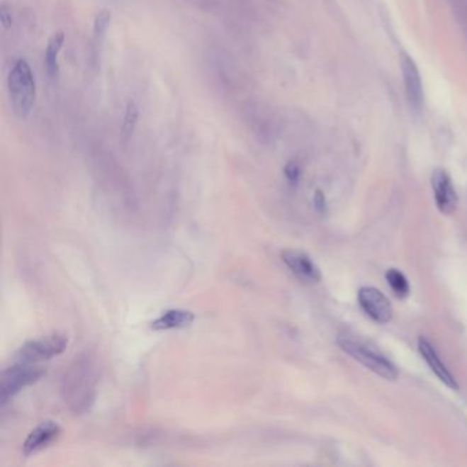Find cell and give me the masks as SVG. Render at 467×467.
Listing matches in <instances>:
<instances>
[{
  "label": "cell",
  "instance_id": "cell-1",
  "mask_svg": "<svg viewBox=\"0 0 467 467\" xmlns=\"http://www.w3.org/2000/svg\"><path fill=\"white\" fill-rule=\"evenodd\" d=\"M98 381L95 358L88 352L76 356L64 371L61 386L62 399L73 414H85L94 406Z\"/></svg>",
  "mask_w": 467,
  "mask_h": 467
},
{
  "label": "cell",
  "instance_id": "cell-2",
  "mask_svg": "<svg viewBox=\"0 0 467 467\" xmlns=\"http://www.w3.org/2000/svg\"><path fill=\"white\" fill-rule=\"evenodd\" d=\"M337 344L347 352L349 356H352L355 361L365 366L366 368L371 370L373 373L378 374L380 377L386 380H396L399 373L396 366L393 365L386 355L377 349L376 347L366 343L359 339H351L342 336L337 339Z\"/></svg>",
  "mask_w": 467,
  "mask_h": 467
},
{
  "label": "cell",
  "instance_id": "cell-3",
  "mask_svg": "<svg viewBox=\"0 0 467 467\" xmlns=\"http://www.w3.org/2000/svg\"><path fill=\"white\" fill-rule=\"evenodd\" d=\"M9 94L14 113L20 118H26L36 99L35 77L28 62L20 60L14 64L9 76Z\"/></svg>",
  "mask_w": 467,
  "mask_h": 467
},
{
  "label": "cell",
  "instance_id": "cell-4",
  "mask_svg": "<svg viewBox=\"0 0 467 467\" xmlns=\"http://www.w3.org/2000/svg\"><path fill=\"white\" fill-rule=\"evenodd\" d=\"M45 376V370L29 362H21L3 370L0 376V402L6 405L26 386H33Z\"/></svg>",
  "mask_w": 467,
  "mask_h": 467
},
{
  "label": "cell",
  "instance_id": "cell-5",
  "mask_svg": "<svg viewBox=\"0 0 467 467\" xmlns=\"http://www.w3.org/2000/svg\"><path fill=\"white\" fill-rule=\"evenodd\" d=\"M67 344H69L67 336L61 333L43 336L40 339L30 340L21 347L18 358L21 362H29V364L47 361L57 355H61L62 352L66 351Z\"/></svg>",
  "mask_w": 467,
  "mask_h": 467
},
{
  "label": "cell",
  "instance_id": "cell-6",
  "mask_svg": "<svg viewBox=\"0 0 467 467\" xmlns=\"http://www.w3.org/2000/svg\"><path fill=\"white\" fill-rule=\"evenodd\" d=\"M359 305L376 322L386 324L393 315V308L386 295L373 286H364L358 292Z\"/></svg>",
  "mask_w": 467,
  "mask_h": 467
},
{
  "label": "cell",
  "instance_id": "cell-7",
  "mask_svg": "<svg viewBox=\"0 0 467 467\" xmlns=\"http://www.w3.org/2000/svg\"><path fill=\"white\" fill-rule=\"evenodd\" d=\"M283 262H284L288 269L302 281L315 284L320 283L322 276L318 269V266L314 264V261L299 249H285L281 254Z\"/></svg>",
  "mask_w": 467,
  "mask_h": 467
},
{
  "label": "cell",
  "instance_id": "cell-8",
  "mask_svg": "<svg viewBox=\"0 0 467 467\" xmlns=\"http://www.w3.org/2000/svg\"><path fill=\"white\" fill-rule=\"evenodd\" d=\"M432 188H433V195H434L437 208L446 215L452 214L458 204V195H456V191L452 185L447 171H444L441 169H437L433 171Z\"/></svg>",
  "mask_w": 467,
  "mask_h": 467
},
{
  "label": "cell",
  "instance_id": "cell-9",
  "mask_svg": "<svg viewBox=\"0 0 467 467\" xmlns=\"http://www.w3.org/2000/svg\"><path fill=\"white\" fill-rule=\"evenodd\" d=\"M61 427L54 421H44L39 427H35L26 437L22 452L25 456L35 455L41 449L52 444L61 434Z\"/></svg>",
  "mask_w": 467,
  "mask_h": 467
},
{
  "label": "cell",
  "instance_id": "cell-10",
  "mask_svg": "<svg viewBox=\"0 0 467 467\" xmlns=\"http://www.w3.org/2000/svg\"><path fill=\"white\" fill-rule=\"evenodd\" d=\"M402 74L406 88L407 101L415 110H420L424 104V86L420 70L408 55L402 57Z\"/></svg>",
  "mask_w": 467,
  "mask_h": 467
},
{
  "label": "cell",
  "instance_id": "cell-11",
  "mask_svg": "<svg viewBox=\"0 0 467 467\" xmlns=\"http://www.w3.org/2000/svg\"><path fill=\"white\" fill-rule=\"evenodd\" d=\"M418 349H420V354L421 356L424 358V361L427 362V366L430 367V370L437 376V378L446 384L448 388L451 389H458V383L456 380L454 378V376L451 374V371L448 370L447 366L444 365L436 351V348L432 346L430 342H427V339L421 337L418 340Z\"/></svg>",
  "mask_w": 467,
  "mask_h": 467
},
{
  "label": "cell",
  "instance_id": "cell-12",
  "mask_svg": "<svg viewBox=\"0 0 467 467\" xmlns=\"http://www.w3.org/2000/svg\"><path fill=\"white\" fill-rule=\"evenodd\" d=\"M195 321V314L188 310L174 308L163 313L159 318H157L151 327L154 330H171V329H183L192 325Z\"/></svg>",
  "mask_w": 467,
  "mask_h": 467
},
{
  "label": "cell",
  "instance_id": "cell-13",
  "mask_svg": "<svg viewBox=\"0 0 467 467\" xmlns=\"http://www.w3.org/2000/svg\"><path fill=\"white\" fill-rule=\"evenodd\" d=\"M64 43V33L63 32H58L55 35H52V38L48 41L47 44V50H45V64H47V70L50 77H57L58 76V70H60V64H58V55L61 52L62 47Z\"/></svg>",
  "mask_w": 467,
  "mask_h": 467
},
{
  "label": "cell",
  "instance_id": "cell-14",
  "mask_svg": "<svg viewBox=\"0 0 467 467\" xmlns=\"http://www.w3.org/2000/svg\"><path fill=\"white\" fill-rule=\"evenodd\" d=\"M386 283L390 286L392 292L395 293L396 298L405 299L410 293V284L407 281L406 276L396 270V269H389L386 274Z\"/></svg>",
  "mask_w": 467,
  "mask_h": 467
},
{
  "label": "cell",
  "instance_id": "cell-15",
  "mask_svg": "<svg viewBox=\"0 0 467 467\" xmlns=\"http://www.w3.org/2000/svg\"><path fill=\"white\" fill-rule=\"evenodd\" d=\"M139 120V107L135 102L128 103L126 111H125V118H123V125H122V133L129 137L132 136L136 125Z\"/></svg>",
  "mask_w": 467,
  "mask_h": 467
},
{
  "label": "cell",
  "instance_id": "cell-16",
  "mask_svg": "<svg viewBox=\"0 0 467 467\" xmlns=\"http://www.w3.org/2000/svg\"><path fill=\"white\" fill-rule=\"evenodd\" d=\"M110 22H111V11L104 9L102 10L94 21V35L96 39H103L110 28Z\"/></svg>",
  "mask_w": 467,
  "mask_h": 467
},
{
  "label": "cell",
  "instance_id": "cell-17",
  "mask_svg": "<svg viewBox=\"0 0 467 467\" xmlns=\"http://www.w3.org/2000/svg\"><path fill=\"white\" fill-rule=\"evenodd\" d=\"M285 177L291 184H298L300 177V166L295 161H289L284 169Z\"/></svg>",
  "mask_w": 467,
  "mask_h": 467
},
{
  "label": "cell",
  "instance_id": "cell-18",
  "mask_svg": "<svg viewBox=\"0 0 467 467\" xmlns=\"http://www.w3.org/2000/svg\"><path fill=\"white\" fill-rule=\"evenodd\" d=\"M0 21L4 29H9L13 25V16H11V10L9 9L7 4H1L0 7Z\"/></svg>",
  "mask_w": 467,
  "mask_h": 467
},
{
  "label": "cell",
  "instance_id": "cell-19",
  "mask_svg": "<svg viewBox=\"0 0 467 467\" xmlns=\"http://www.w3.org/2000/svg\"><path fill=\"white\" fill-rule=\"evenodd\" d=\"M314 203H315L317 210H320V211H324V210H325V196H324V193H322L321 191H317V192H315Z\"/></svg>",
  "mask_w": 467,
  "mask_h": 467
}]
</instances>
